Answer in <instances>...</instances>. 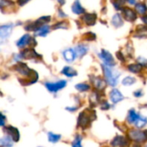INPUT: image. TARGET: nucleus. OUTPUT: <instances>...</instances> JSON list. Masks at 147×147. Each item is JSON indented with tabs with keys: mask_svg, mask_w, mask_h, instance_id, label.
Returning a JSON list of instances; mask_svg holds the SVG:
<instances>
[{
	"mask_svg": "<svg viewBox=\"0 0 147 147\" xmlns=\"http://www.w3.org/2000/svg\"><path fill=\"white\" fill-rule=\"evenodd\" d=\"M96 119V112L90 109H86L85 111L80 113L78 119V126L81 128H87L90 125V122L95 121Z\"/></svg>",
	"mask_w": 147,
	"mask_h": 147,
	"instance_id": "nucleus-1",
	"label": "nucleus"
},
{
	"mask_svg": "<svg viewBox=\"0 0 147 147\" xmlns=\"http://www.w3.org/2000/svg\"><path fill=\"white\" fill-rule=\"evenodd\" d=\"M102 69L104 71V75L106 78L107 82L109 83V84H110L111 86H115L118 84V79L120 77V73L117 71H114L110 66H108L106 65H102Z\"/></svg>",
	"mask_w": 147,
	"mask_h": 147,
	"instance_id": "nucleus-2",
	"label": "nucleus"
},
{
	"mask_svg": "<svg viewBox=\"0 0 147 147\" xmlns=\"http://www.w3.org/2000/svg\"><path fill=\"white\" fill-rule=\"evenodd\" d=\"M129 137L136 142H145L147 140V131L131 130L129 132Z\"/></svg>",
	"mask_w": 147,
	"mask_h": 147,
	"instance_id": "nucleus-3",
	"label": "nucleus"
},
{
	"mask_svg": "<svg viewBox=\"0 0 147 147\" xmlns=\"http://www.w3.org/2000/svg\"><path fill=\"white\" fill-rule=\"evenodd\" d=\"M50 21V16H43L40 19H38L35 22L30 23L29 25H28L26 27V30H34L36 31L37 29H39L40 27H42L43 25H45L46 22H48Z\"/></svg>",
	"mask_w": 147,
	"mask_h": 147,
	"instance_id": "nucleus-4",
	"label": "nucleus"
},
{
	"mask_svg": "<svg viewBox=\"0 0 147 147\" xmlns=\"http://www.w3.org/2000/svg\"><path fill=\"white\" fill-rule=\"evenodd\" d=\"M46 87L47 89L51 91V92H57L59 90L63 89L66 85V81L65 80H60L56 83H46Z\"/></svg>",
	"mask_w": 147,
	"mask_h": 147,
	"instance_id": "nucleus-5",
	"label": "nucleus"
},
{
	"mask_svg": "<svg viewBox=\"0 0 147 147\" xmlns=\"http://www.w3.org/2000/svg\"><path fill=\"white\" fill-rule=\"evenodd\" d=\"M100 57L102 58V59L103 60V62H104V64L106 65L110 66V67L115 65V59H114L113 56L108 51L102 50V53H101V54H100Z\"/></svg>",
	"mask_w": 147,
	"mask_h": 147,
	"instance_id": "nucleus-6",
	"label": "nucleus"
},
{
	"mask_svg": "<svg viewBox=\"0 0 147 147\" xmlns=\"http://www.w3.org/2000/svg\"><path fill=\"white\" fill-rule=\"evenodd\" d=\"M3 130H4L5 133H7V134H9V136H10L12 138V140L15 142H17L19 140V139H20V134H19V131L16 127H11V126H8Z\"/></svg>",
	"mask_w": 147,
	"mask_h": 147,
	"instance_id": "nucleus-7",
	"label": "nucleus"
},
{
	"mask_svg": "<svg viewBox=\"0 0 147 147\" xmlns=\"http://www.w3.org/2000/svg\"><path fill=\"white\" fill-rule=\"evenodd\" d=\"M128 144V140L123 136H117L111 142L112 146L114 147H127Z\"/></svg>",
	"mask_w": 147,
	"mask_h": 147,
	"instance_id": "nucleus-8",
	"label": "nucleus"
},
{
	"mask_svg": "<svg viewBox=\"0 0 147 147\" xmlns=\"http://www.w3.org/2000/svg\"><path fill=\"white\" fill-rule=\"evenodd\" d=\"M12 28H13L12 24H5L0 27V37L2 40H4L10 35Z\"/></svg>",
	"mask_w": 147,
	"mask_h": 147,
	"instance_id": "nucleus-9",
	"label": "nucleus"
},
{
	"mask_svg": "<svg viewBox=\"0 0 147 147\" xmlns=\"http://www.w3.org/2000/svg\"><path fill=\"white\" fill-rule=\"evenodd\" d=\"M96 15L95 13H88V14H84L83 16V21L89 26H93L96 24Z\"/></svg>",
	"mask_w": 147,
	"mask_h": 147,
	"instance_id": "nucleus-10",
	"label": "nucleus"
},
{
	"mask_svg": "<svg viewBox=\"0 0 147 147\" xmlns=\"http://www.w3.org/2000/svg\"><path fill=\"white\" fill-rule=\"evenodd\" d=\"M123 16L124 18L128 22H134L137 18L136 13L129 8H125L123 9Z\"/></svg>",
	"mask_w": 147,
	"mask_h": 147,
	"instance_id": "nucleus-11",
	"label": "nucleus"
},
{
	"mask_svg": "<svg viewBox=\"0 0 147 147\" xmlns=\"http://www.w3.org/2000/svg\"><path fill=\"white\" fill-rule=\"evenodd\" d=\"M110 99L112 101V102L114 103H117L121 101H122L124 99V96H122V94L116 89L112 90V91L110 92Z\"/></svg>",
	"mask_w": 147,
	"mask_h": 147,
	"instance_id": "nucleus-12",
	"label": "nucleus"
},
{
	"mask_svg": "<svg viewBox=\"0 0 147 147\" xmlns=\"http://www.w3.org/2000/svg\"><path fill=\"white\" fill-rule=\"evenodd\" d=\"M38 56V54L35 53V51L34 49H26L22 53V57L24 59H34Z\"/></svg>",
	"mask_w": 147,
	"mask_h": 147,
	"instance_id": "nucleus-13",
	"label": "nucleus"
},
{
	"mask_svg": "<svg viewBox=\"0 0 147 147\" xmlns=\"http://www.w3.org/2000/svg\"><path fill=\"white\" fill-rule=\"evenodd\" d=\"M64 58L66 61L68 62H72L75 58H76V53L72 50V49H67L63 53Z\"/></svg>",
	"mask_w": 147,
	"mask_h": 147,
	"instance_id": "nucleus-14",
	"label": "nucleus"
},
{
	"mask_svg": "<svg viewBox=\"0 0 147 147\" xmlns=\"http://www.w3.org/2000/svg\"><path fill=\"white\" fill-rule=\"evenodd\" d=\"M135 36L139 38H147V28L145 26L137 27Z\"/></svg>",
	"mask_w": 147,
	"mask_h": 147,
	"instance_id": "nucleus-15",
	"label": "nucleus"
},
{
	"mask_svg": "<svg viewBox=\"0 0 147 147\" xmlns=\"http://www.w3.org/2000/svg\"><path fill=\"white\" fill-rule=\"evenodd\" d=\"M12 138L9 135L3 137L0 140V146L2 147H12L13 142H12Z\"/></svg>",
	"mask_w": 147,
	"mask_h": 147,
	"instance_id": "nucleus-16",
	"label": "nucleus"
},
{
	"mask_svg": "<svg viewBox=\"0 0 147 147\" xmlns=\"http://www.w3.org/2000/svg\"><path fill=\"white\" fill-rule=\"evenodd\" d=\"M87 52H88V47L85 45H78L75 48V53H76V55L78 57L84 56Z\"/></svg>",
	"mask_w": 147,
	"mask_h": 147,
	"instance_id": "nucleus-17",
	"label": "nucleus"
},
{
	"mask_svg": "<svg viewBox=\"0 0 147 147\" xmlns=\"http://www.w3.org/2000/svg\"><path fill=\"white\" fill-rule=\"evenodd\" d=\"M92 83H93V84L95 85V87H96L97 90H103V89L105 88V86H106L105 82H104L102 78H95L92 80Z\"/></svg>",
	"mask_w": 147,
	"mask_h": 147,
	"instance_id": "nucleus-18",
	"label": "nucleus"
},
{
	"mask_svg": "<svg viewBox=\"0 0 147 147\" xmlns=\"http://www.w3.org/2000/svg\"><path fill=\"white\" fill-rule=\"evenodd\" d=\"M62 73L64 75H65L66 77H69V78H72V77H75L77 76L78 72L71 67H69V66H65L63 70H62Z\"/></svg>",
	"mask_w": 147,
	"mask_h": 147,
	"instance_id": "nucleus-19",
	"label": "nucleus"
},
{
	"mask_svg": "<svg viewBox=\"0 0 147 147\" xmlns=\"http://www.w3.org/2000/svg\"><path fill=\"white\" fill-rule=\"evenodd\" d=\"M71 9H72L73 13L78 14V15L82 14V13H84V9L82 7V5L80 4V3H79L78 1H76V2L74 3V4L72 5Z\"/></svg>",
	"mask_w": 147,
	"mask_h": 147,
	"instance_id": "nucleus-20",
	"label": "nucleus"
},
{
	"mask_svg": "<svg viewBox=\"0 0 147 147\" xmlns=\"http://www.w3.org/2000/svg\"><path fill=\"white\" fill-rule=\"evenodd\" d=\"M112 24L116 28H120L123 25V21H122L120 14H116L114 16V17L112 19Z\"/></svg>",
	"mask_w": 147,
	"mask_h": 147,
	"instance_id": "nucleus-21",
	"label": "nucleus"
},
{
	"mask_svg": "<svg viewBox=\"0 0 147 147\" xmlns=\"http://www.w3.org/2000/svg\"><path fill=\"white\" fill-rule=\"evenodd\" d=\"M30 40H31L30 35H29V34H25V35H23V36L18 40L17 46H18L19 47H22L26 46L27 44H28L29 41H30Z\"/></svg>",
	"mask_w": 147,
	"mask_h": 147,
	"instance_id": "nucleus-22",
	"label": "nucleus"
},
{
	"mask_svg": "<svg viewBox=\"0 0 147 147\" xmlns=\"http://www.w3.org/2000/svg\"><path fill=\"white\" fill-rule=\"evenodd\" d=\"M47 33H49V27L47 25H43L42 27H40L39 29H37L35 31V35L37 36H46L47 34Z\"/></svg>",
	"mask_w": 147,
	"mask_h": 147,
	"instance_id": "nucleus-23",
	"label": "nucleus"
},
{
	"mask_svg": "<svg viewBox=\"0 0 147 147\" xmlns=\"http://www.w3.org/2000/svg\"><path fill=\"white\" fill-rule=\"evenodd\" d=\"M140 117V115L139 114H137L134 109H132V110L129 111V115H128L127 120H128V121H129L130 123H135V121H136Z\"/></svg>",
	"mask_w": 147,
	"mask_h": 147,
	"instance_id": "nucleus-24",
	"label": "nucleus"
},
{
	"mask_svg": "<svg viewBox=\"0 0 147 147\" xmlns=\"http://www.w3.org/2000/svg\"><path fill=\"white\" fill-rule=\"evenodd\" d=\"M128 70L131 72L138 73V72H140L142 70V65L140 64H133V65H130L128 66Z\"/></svg>",
	"mask_w": 147,
	"mask_h": 147,
	"instance_id": "nucleus-25",
	"label": "nucleus"
},
{
	"mask_svg": "<svg viewBox=\"0 0 147 147\" xmlns=\"http://www.w3.org/2000/svg\"><path fill=\"white\" fill-rule=\"evenodd\" d=\"M147 123V120L146 118H144V117H142V116H140L136 121H135V126H136V127H138V128H142L143 127H145Z\"/></svg>",
	"mask_w": 147,
	"mask_h": 147,
	"instance_id": "nucleus-26",
	"label": "nucleus"
},
{
	"mask_svg": "<svg viewBox=\"0 0 147 147\" xmlns=\"http://www.w3.org/2000/svg\"><path fill=\"white\" fill-rule=\"evenodd\" d=\"M61 139L59 134H54L53 133H48V140L51 143H57Z\"/></svg>",
	"mask_w": 147,
	"mask_h": 147,
	"instance_id": "nucleus-27",
	"label": "nucleus"
},
{
	"mask_svg": "<svg viewBox=\"0 0 147 147\" xmlns=\"http://www.w3.org/2000/svg\"><path fill=\"white\" fill-rule=\"evenodd\" d=\"M135 82H136V79H135L134 78H133V77H127V78H125L123 79L122 84H123V85H125V86H129V85L134 84Z\"/></svg>",
	"mask_w": 147,
	"mask_h": 147,
	"instance_id": "nucleus-28",
	"label": "nucleus"
},
{
	"mask_svg": "<svg viewBox=\"0 0 147 147\" xmlns=\"http://www.w3.org/2000/svg\"><path fill=\"white\" fill-rule=\"evenodd\" d=\"M136 10L138 11V13L143 15L146 11V5L144 4V3H138V4H136Z\"/></svg>",
	"mask_w": 147,
	"mask_h": 147,
	"instance_id": "nucleus-29",
	"label": "nucleus"
},
{
	"mask_svg": "<svg viewBox=\"0 0 147 147\" xmlns=\"http://www.w3.org/2000/svg\"><path fill=\"white\" fill-rule=\"evenodd\" d=\"M75 88L79 91H87L90 90V85L86 84H78L75 86Z\"/></svg>",
	"mask_w": 147,
	"mask_h": 147,
	"instance_id": "nucleus-30",
	"label": "nucleus"
},
{
	"mask_svg": "<svg viewBox=\"0 0 147 147\" xmlns=\"http://www.w3.org/2000/svg\"><path fill=\"white\" fill-rule=\"evenodd\" d=\"M113 3L116 9H121L124 7L125 0H113Z\"/></svg>",
	"mask_w": 147,
	"mask_h": 147,
	"instance_id": "nucleus-31",
	"label": "nucleus"
},
{
	"mask_svg": "<svg viewBox=\"0 0 147 147\" xmlns=\"http://www.w3.org/2000/svg\"><path fill=\"white\" fill-rule=\"evenodd\" d=\"M81 140H82V138L80 136H77L72 143V147H83L81 145Z\"/></svg>",
	"mask_w": 147,
	"mask_h": 147,
	"instance_id": "nucleus-32",
	"label": "nucleus"
},
{
	"mask_svg": "<svg viewBox=\"0 0 147 147\" xmlns=\"http://www.w3.org/2000/svg\"><path fill=\"white\" fill-rule=\"evenodd\" d=\"M67 27H68V24L65 22H59L56 25H54L53 28L54 29H57V28H67Z\"/></svg>",
	"mask_w": 147,
	"mask_h": 147,
	"instance_id": "nucleus-33",
	"label": "nucleus"
},
{
	"mask_svg": "<svg viewBox=\"0 0 147 147\" xmlns=\"http://www.w3.org/2000/svg\"><path fill=\"white\" fill-rule=\"evenodd\" d=\"M138 61L140 62V64L141 65H147V59H143V58H140L138 59Z\"/></svg>",
	"mask_w": 147,
	"mask_h": 147,
	"instance_id": "nucleus-34",
	"label": "nucleus"
},
{
	"mask_svg": "<svg viewBox=\"0 0 147 147\" xmlns=\"http://www.w3.org/2000/svg\"><path fill=\"white\" fill-rule=\"evenodd\" d=\"M116 54H117V58H118L119 59H121V61H124V59H124V55H122V53H121V52H118Z\"/></svg>",
	"mask_w": 147,
	"mask_h": 147,
	"instance_id": "nucleus-35",
	"label": "nucleus"
},
{
	"mask_svg": "<svg viewBox=\"0 0 147 147\" xmlns=\"http://www.w3.org/2000/svg\"><path fill=\"white\" fill-rule=\"evenodd\" d=\"M29 0H18V3L19 5H24L26 3H28Z\"/></svg>",
	"mask_w": 147,
	"mask_h": 147,
	"instance_id": "nucleus-36",
	"label": "nucleus"
},
{
	"mask_svg": "<svg viewBox=\"0 0 147 147\" xmlns=\"http://www.w3.org/2000/svg\"><path fill=\"white\" fill-rule=\"evenodd\" d=\"M1 122H0V125L3 127V124H4V120H5V117H4V115H3V114H1Z\"/></svg>",
	"mask_w": 147,
	"mask_h": 147,
	"instance_id": "nucleus-37",
	"label": "nucleus"
},
{
	"mask_svg": "<svg viewBox=\"0 0 147 147\" xmlns=\"http://www.w3.org/2000/svg\"><path fill=\"white\" fill-rule=\"evenodd\" d=\"M102 109H109V103H107V102H104V105L102 104Z\"/></svg>",
	"mask_w": 147,
	"mask_h": 147,
	"instance_id": "nucleus-38",
	"label": "nucleus"
},
{
	"mask_svg": "<svg viewBox=\"0 0 147 147\" xmlns=\"http://www.w3.org/2000/svg\"><path fill=\"white\" fill-rule=\"evenodd\" d=\"M134 96H142V93H141L140 90V91H136V92L134 93Z\"/></svg>",
	"mask_w": 147,
	"mask_h": 147,
	"instance_id": "nucleus-39",
	"label": "nucleus"
},
{
	"mask_svg": "<svg viewBox=\"0 0 147 147\" xmlns=\"http://www.w3.org/2000/svg\"><path fill=\"white\" fill-rule=\"evenodd\" d=\"M142 21L146 23L147 25V16H143L142 17Z\"/></svg>",
	"mask_w": 147,
	"mask_h": 147,
	"instance_id": "nucleus-40",
	"label": "nucleus"
},
{
	"mask_svg": "<svg viewBox=\"0 0 147 147\" xmlns=\"http://www.w3.org/2000/svg\"><path fill=\"white\" fill-rule=\"evenodd\" d=\"M127 2H128L129 3H131V4H134L135 2H136V0H127Z\"/></svg>",
	"mask_w": 147,
	"mask_h": 147,
	"instance_id": "nucleus-41",
	"label": "nucleus"
},
{
	"mask_svg": "<svg viewBox=\"0 0 147 147\" xmlns=\"http://www.w3.org/2000/svg\"><path fill=\"white\" fill-rule=\"evenodd\" d=\"M59 2V3H61V4H63L64 3H65V0H58Z\"/></svg>",
	"mask_w": 147,
	"mask_h": 147,
	"instance_id": "nucleus-42",
	"label": "nucleus"
},
{
	"mask_svg": "<svg viewBox=\"0 0 147 147\" xmlns=\"http://www.w3.org/2000/svg\"><path fill=\"white\" fill-rule=\"evenodd\" d=\"M146 6H147V0H146Z\"/></svg>",
	"mask_w": 147,
	"mask_h": 147,
	"instance_id": "nucleus-43",
	"label": "nucleus"
}]
</instances>
